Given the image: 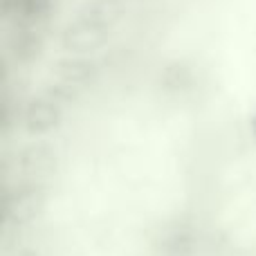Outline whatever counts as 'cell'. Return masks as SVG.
Wrapping results in <instances>:
<instances>
[{
	"label": "cell",
	"instance_id": "cell-11",
	"mask_svg": "<svg viewBox=\"0 0 256 256\" xmlns=\"http://www.w3.org/2000/svg\"><path fill=\"white\" fill-rule=\"evenodd\" d=\"M117 2L122 4V7L126 9V12H130L132 7H140V4H144V2H148V0H117Z\"/></svg>",
	"mask_w": 256,
	"mask_h": 256
},
{
	"label": "cell",
	"instance_id": "cell-2",
	"mask_svg": "<svg viewBox=\"0 0 256 256\" xmlns=\"http://www.w3.org/2000/svg\"><path fill=\"white\" fill-rule=\"evenodd\" d=\"M50 202V191L43 182H22L4 189L0 200V216L7 227L20 230L32 222H36L45 212Z\"/></svg>",
	"mask_w": 256,
	"mask_h": 256
},
{
	"label": "cell",
	"instance_id": "cell-13",
	"mask_svg": "<svg viewBox=\"0 0 256 256\" xmlns=\"http://www.w3.org/2000/svg\"><path fill=\"white\" fill-rule=\"evenodd\" d=\"M250 130H252V137H254V142H256V115L250 120Z\"/></svg>",
	"mask_w": 256,
	"mask_h": 256
},
{
	"label": "cell",
	"instance_id": "cell-3",
	"mask_svg": "<svg viewBox=\"0 0 256 256\" xmlns=\"http://www.w3.org/2000/svg\"><path fill=\"white\" fill-rule=\"evenodd\" d=\"M61 158L54 144L34 140L20 148L16 158V173L22 182H48L58 173Z\"/></svg>",
	"mask_w": 256,
	"mask_h": 256
},
{
	"label": "cell",
	"instance_id": "cell-9",
	"mask_svg": "<svg viewBox=\"0 0 256 256\" xmlns=\"http://www.w3.org/2000/svg\"><path fill=\"white\" fill-rule=\"evenodd\" d=\"M200 248V236L191 227H176L166 232L158 243V252L162 256H196Z\"/></svg>",
	"mask_w": 256,
	"mask_h": 256
},
{
	"label": "cell",
	"instance_id": "cell-8",
	"mask_svg": "<svg viewBox=\"0 0 256 256\" xmlns=\"http://www.w3.org/2000/svg\"><path fill=\"white\" fill-rule=\"evenodd\" d=\"M158 86L162 92L166 94H186L196 88V70L191 63L176 58V61H168L166 66L160 70L158 74Z\"/></svg>",
	"mask_w": 256,
	"mask_h": 256
},
{
	"label": "cell",
	"instance_id": "cell-6",
	"mask_svg": "<svg viewBox=\"0 0 256 256\" xmlns=\"http://www.w3.org/2000/svg\"><path fill=\"white\" fill-rule=\"evenodd\" d=\"M7 54L16 66H32L45 54L43 27L12 25L7 36Z\"/></svg>",
	"mask_w": 256,
	"mask_h": 256
},
{
	"label": "cell",
	"instance_id": "cell-1",
	"mask_svg": "<svg viewBox=\"0 0 256 256\" xmlns=\"http://www.w3.org/2000/svg\"><path fill=\"white\" fill-rule=\"evenodd\" d=\"M126 14L117 0H86L61 30L58 45L66 54L92 56L110 43L112 32Z\"/></svg>",
	"mask_w": 256,
	"mask_h": 256
},
{
	"label": "cell",
	"instance_id": "cell-10",
	"mask_svg": "<svg viewBox=\"0 0 256 256\" xmlns=\"http://www.w3.org/2000/svg\"><path fill=\"white\" fill-rule=\"evenodd\" d=\"M43 92L50 94L52 99H56V102L61 104L63 108H70V106H76V104L81 102V94H84V90L72 88V86L63 84V81H54V84L45 86Z\"/></svg>",
	"mask_w": 256,
	"mask_h": 256
},
{
	"label": "cell",
	"instance_id": "cell-7",
	"mask_svg": "<svg viewBox=\"0 0 256 256\" xmlns=\"http://www.w3.org/2000/svg\"><path fill=\"white\" fill-rule=\"evenodd\" d=\"M56 0H0L2 16L12 25H30L45 27V22L52 18Z\"/></svg>",
	"mask_w": 256,
	"mask_h": 256
},
{
	"label": "cell",
	"instance_id": "cell-12",
	"mask_svg": "<svg viewBox=\"0 0 256 256\" xmlns=\"http://www.w3.org/2000/svg\"><path fill=\"white\" fill-rule=\"evenodd\" d=\"M14 256H40V254H38V250H34V248H22V250H18Z\"/></svg>",
	"mask_w": 256,
	"mask_h": 256
},
{
	"label": "cell",
	"instance_id": "cell-4",
	"mask_svg": "<svg viewBox=\"0 0 256 256\" xmlns=\"http://www.w3.org/2000/svg\"><path fill=\"white\" fill-rule=\"evenodd\" d=\"M63 122H66V108L56 99L45 94L43 90L22 106L20 126L25 135L32 140H40L50 132H56L63 126Z\"/></svg>",
	"mask_w": 256,
	"mask_h": 256
},
{
	"label": "cell",
	"instance_id": "cell-5",
	"mask_svg": "<svg viewBox=\"0 0 256 256\" xmlns=\"http://www.w3.org/2000/svg\"><path fill=\"white\" fill-rule=\"evenodd\" d=\"M52 76L86 92L88 88H94L99 84L102 66L99 61H94L92 56H86V54H63L61 58L52 63Z\"/></svg>",
	"mask_w": 256,
	"mask_h": 256
}]
</instances>
